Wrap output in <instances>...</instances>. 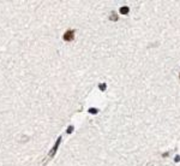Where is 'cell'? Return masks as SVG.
Wrapping results in <instances>:
<instances>
[{"instance_id": "cell-4", "label": "cell", "mask_w": 180, "mask_h": 166, "mask_svg": "<svg viewBox=\"0 0 180 166\" xmlns=\"http://www.w3.org/2000/svg\"><path fill=\"white\" fill-rule=\"evenodd\" d=\"M111 19H113V21H117V19H118V16H117L114 12L111 13Z\"/></svg>"}, {"instance_id": "cell-3", "label": "cell", "mask_w": 180, "mask_h": 166, "mask_svg": "<svg viewBox=\"0 0 180 166\" xmlns=\"http://www.w3.org/2000/svg\"><path fill=\"white\" fill-rule=\"evenodd\" d=\"M120 12L124 13V14H126V13L129 12V7H121V9H120Z\"/></svg>"}, {"instance_id": "cell-2", "label": "cell", "mask_w": 180, "mask_h": 166, "mask_svg": "<svg viewBox=\"0 0 180 166\" xmlns=\"http://www.w3.org/2000/svg\"><path fill=\"white\" fill-rule=\"evenodd\" d=\"M60 141H61V137H59V138H58V141H57V143H55V144H54V147H53V149L50 151V153H49V155H50V157H52V155L54 154V152H55V151L58 149V146H59V143H60Z\"/></svg>"}, {"instance_id": "cell-5", "label": "cell", "mask_w": 180, "mask_h": 166, "mask_svg": "<svg viewBox=\"0 0 180 166\" xmlns=\"http://www.w3.org/2000/svg\"><path fill=\"white\" fill-rule=\"evenodd\" d=\"M100 88H101V89H104L106 85H104V84H100Z\"/></svg>"}, {"instance_id": "cell-1", "label": "cell", "mask_w": 180, "mask_h": 166, "mask_svg": "<svg viewBox=\"0 0 180 166\" xmlns=\"http://www.w3.org/2000/svg\"><path fill=\"white\" fill-rule=\"evenodd\" d=\"M63 38H64V40L65 41H72V40H73V38H75V31L73 30H67L65 34H64V36H63Z\"/></svg>"}]
</instances>
